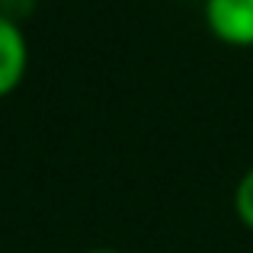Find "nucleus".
Returning <instances> with one entry per match:
<instances>
[{
  "label": "nucleus",
  "instance_id": "obj_1",
  "mask_svg": "<svg viewBox=\"0 0 253 253\" xmlns=\"http://www.w3.org/2000/svg\"><path fill=\"white\" fill-rule=\"evenodd\" d=\"M205 26L221 45L253 48V0H205Z\"/></svg>",
  "mask_w": 253,
  "mask_h": 253
},
{
  "label": "nucleus",
  "instance_id": "obj_2",
  "mask_svg": "<svg viewBox=\"0 0 253 253\" xmlns=\"http://www.w3.org/2000/svg\"><path fill=\"white\" fill-rule=\"evenodd\" d=\"M29 74V39L23 23L0 13V99L16 93Z\"/></svg>",
  "mask_w": 253,
  "mask_h": 253
},
{
  "label": "nucleus",
  "instance_id": "obj_3",
  "mask_svg": "<svg viewBox=\"0 0 253 253\" xmlns=\"http://www.w3.org/2000/svg\"><path fill=\"white\" fill-rule=\"evenodd\" d=\"M234 215L247 231H253V167L234 186Z\"/></svg>",
  "mask_w": 253,
  "mask_h": 253
},
{
  "label": "nucleus",
  "instance_id": "obj_4",
  "mask_svg": "<svg viewBox=\"0 0 253 253\" xmlns=\"http://www.w3.org/2000/svg\"><path fill=\"white\" fill-rule=\"evenodd\" d=\"M32 6H36V0H0V13L10 19H23L26 13H32Z\"/></svg>",
  "mask_w": 253,
  "mask_h": 253
},
{
  "label": "nucleus",
  "instance_id": "obj_5",
  "mask_svg": "<svg viewBox=\"0 0 253 253\" xmlns=\"http://www.w3.org/2000/svg\"><path fill=\"white\" fill-rule=\"evenodd\" d=\"M84 253H122V250H112V247H90V250H84Z\"/></svg>",
  "mask_w": 253,
  "mask_h": 253
},
{
  "label": "nucleus",
  "instance_id": "obj_6",
  "mask_svg": "<svg viewBox=\"0 0 253 253\" xmlns=\"http://www.w3.org/2000/svg\"><path fill=\"white\" fill-rule=\"evenodd\" d=\"M202 3H205V0H202Z\"/></svg>",
  "mask_w": 253,
  "mask_h": 253
}]
</instances>
